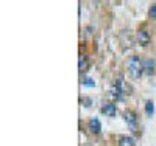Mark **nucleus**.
I'll return each instance as SVG.
<instances>
[{"label": "nucleus", "mask_w": 156, "mask_h": 146, "mask_svg": "<svg viewBox=\"0 0 156 146\" xmlns=\"http://www.w3.org/2000/svg\"><path fill=\"white\" fill-rule=\"evenodd\" d=\"M126 69L129 72L133 78H140L142 73H144V61H142L139 56H131L126 61Z\"/></svg>", "instance_id": "1"}, {"label": "nucleus", "mask_w": 156, "mask_h": 146, "mask_svg": "<svg viewBox=\"0 0 156 146\" xmlns=\"http://www.w3.org/2000/svg\"><path fill=\"white\" fill-rule=\"evenodd\" d=\"M122 93H123V90H122V78H117L115 81L112 83V86H111V97L114 100H120Z\"/></svg>", "instance_id": "2"}, {"label": "nucleus", "mask_w": 156, "mask_h": 146, "mask_svg": "<svg viewBox=\"0 0 156 146\" xmlns=\"http://www.w3.org/2000/svg\"><path fill=\"white\" fill-rule=\"evenodd\" d=\"M136 39H137L139 45L145 47V45H148V42H150V34H148L147 30H139V31L136 33Z\"/></svg>", "instance_id": "3"}, {"label": "nucleus", "mask_w": 156, "mask_h": 146, "mask_svg": "<svg viewBox=\"0 0 156 146\" xmlns=\"http://www.w3.org/2000/svg\"><path fill=\"white\" fill-rule=\"evenodd\" d=\"M123 118H125V121H126V124H128L129 127H136V124H137V118H136V114H134V112L126 110V112L123 114Z\"/></svg>", "instance_id": "4"}, {"label": "nucleus", "mask_w": 156, "mask_h": 146, "mask_svg": "<svg viewBox=\"0 0 156 146\" xmlns=\"http://www.w3.org/2000/svg\"><path fill=\"white\" fill-rule=\"evenodd\" d=\"M89 129L90 132H94V134H100L101 132V123L98 118H90L89 120Z\"/></svg>", "instance_id": "5"}, {"label": "nucleus", "mask_w": 156, "mask_h": 146, "mask_svg": "<svg viewBox=\"0 0 156 146\" xmlns=\"http://www.w3.org/2000/svg\"><path fill=\"white\" fill-rule=\"evenodd\" d=\"M101 114H105L108 117H114L115 115V106L114 103H105L101 106Z\"/></svg>", "instance_id": "6"}, {"label": "nucleus", "mask_w": 156, "mask_h": 146, "mask_svg": "<svg viewBox=\"0 0 156 146\" xmlns=\"http://www.w3.org/2000/svg\"><path fill=\"white\" fill-rule=\"evenodd\" d=\"M154 67H156V64H154L153 59H150V58H145L144 59V72L147 75H153L154 73Z\"/></svg>", "instance_id": "7"}, {"label": "nucleus", "mask_w": 156, "mask_h": 146, "mask_svg": "<svg viewBox=\"0 0 156 146\" xmlns=\"http://www.w3.org/2000/svg\"><path fill=\"white\" fill-rule=\"evenodd\" d=\"M119 146H136L134 138L129 135H120L119 137Z\"/></svg>", "instance_id": "8"}, {"label": "nucleus", "mask_w": 156, "mask_h": 146, "mask_svg": "<svg viewBox=\"0 0 156 146\" xmlns=\"http://www.w3.org/2000/svg\"><path fill=\"white\" fill-rule=\"evenodd\" d=\"M78 69H80V72H86L89 69V61H87V56L81 55L80 59H78Z\"/></svg>", "instance_id": "9"}, {"label": "nucleus", "mask_w": 156, "mask_h": 146, "mask_svg": "<svg viewBox=\"0 0 156 146\" xmlns=\"http://www.w3.org/2000/svg\"><path fill=\"white\" fill-rule=\"evenodd\" d=\"M148 17L150 19H156V3H153L148 9Z\"/></svg>", "instance_id": "10"}, {"label": "nucleus", "mask_w": 156, "mask_h": 146, "mask_svg": "<svg viewBox=\"0 0 156 146\" xmlns=\"http://www.w3.org/2000/svg\"><path fill=\"white\" fill-rule=\"evenodd\" d=\"M145 110H147L148 115L153 114V103H151V101H147V104H145Z\"/></svg>", "instance_id": "11"}, {"label": "nucleus", "mask_w": 156, "mask_h": 146, "mask_svg": "<svg viewBox=\"0 0 156 146\" xmlns=\"http://www.w3.org/2000/svg\"><path fill=\"white\" fill-rule=\"evenodd\" d=\"M83 84H84V86H89V87H90V86H94L95 83H92V79H89V78H86Z\"/></svg>", "instance_id": "12"}]
</instances>
